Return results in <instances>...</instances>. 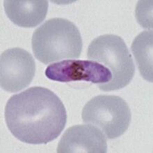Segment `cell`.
I'll return each mask as SVG.
<instances>
[{
	"label": "cell",
	"instance_id": "1",
	"mask_svg": "<svg viewBox=\"0 0 153 153\" xmlns=\"http://www.w3.org/2000/svg\"><path fill=\"white\" fill-rule=\"evenodd\" d=\"M10 133L29 144H47L60 136L67 122L66 110L52 91L34 86L14 95L5 107Z\"/></svg>",
	"mask_w": 153,
	"mask_h": 153
},
{
	"label": "cell",
	"instance_id": "6",
	"mask_svg": "<svg viewBox=\"0 0 153 153\" xmlns=\"http://www.w3.org/2000/svg\"><path fill=\"white\" fill-rule=\"evenodd\" d=\"M45 75L51 80L63 83L84 81L98 85L112 79L109 68L93 61L67 60L52 63L46 68Z\"/></svg>",
	"mask_w": 153,
	"mask_h": 153
},
{
	"label": "cell",
	"instance_id": "7",
	"mask_svg": "<svg viewBox=\"0 0 153 153\" xmlns=\"http://www.w3.org/2000/svg\"><path fill=\"white\" fill-rule=\"evenodd\" d=\"M106 137L97 127L91 124L76 125L69 127L57 146L59 153H106Z\"/></svg>",
	"mask_w": 153,
	"mask_h": 153
},
{
	"label": "cell",
	"instance_id": "9",
	"mask_svg": "<svg viewBox=\"0 0 153 153\" xmlns=\"http://www.w3.org/2000/svg\"><path fill=\"white\" fill-rule=\"evenodd\" d=\"M140 74L144 79L152 82V31H142L131 47Z\"/></svg>",
	"mask_w": 153,
	"mask_h": 153
},
{
	"label": "cell",
	"instance_id": "2",
	"mask_svg": "<svg viewBox=\"0 0 153 153\" xmlns=\"http://www.w3.org/2000/svg\"><path fill=\"white\" fill-rule=\"evenodd\" d=\"M33 52L40 62L48 65L64 59H77L82 38L76 25L67 19L47 20L36 29L31 39Z\"/></svg>",
	"mask_w": 153,
	"mask_h": 153
},
{
	"label": "cell",
	"instance_id": "3",
	"mask_svg": "<svg viewBox=\"0 0 153 153\" xmlns=\"http://www.w3.org/2000/svg\"><path fill=\"white\" fill-rule=\"evenodd\" d=\"M87 57L107 65L111 72V82L97 85L102 91L125 88L134 76V63L129 49L123 38L117 35L105 34L95 38L89 45Z\"/></svg>",
	"mask_w": 153,
	"mask_h": 153
},
{
	"label": "cell",
	"instance_id": "8",
	"mask_svg": "<svg viewBox=\"0 0 153 153\" xmlns=\"http://www.w3.org/2000/svg\"><path fill=\"white\" fill-rule=\"evenodd\" d=\"M6 14L15 25L23 28L38 26L46 18L48 1L8 0L4 1Z\"/></svg>",
	"mask_w": 153,
	"mask_h": 153
},
{
	"label": "cell",
	"instance_id": "5",
	"mask_svg": "<svg viewBox=\"0 0 153 153\" xmlns=\"http://www.w3.org/2000/svg\"><path fill=\"white\" fill-rule=\"evenodd\" d=\"M36 63L30 53L24 49H8L0 57V84L3 90L17 93L32 82Z\"/></svg>",
	"mask_w": 153,
	"mask_h": 153
},
{
	"label": "cell",
	"instance_id": "4",
	"mask_svg": "<svg viewBox=\"0 0 153 153\" xmlns=\"http://www.w3.org/2000/svg\"><path fill=\"white\" fill-rule=\"evenodd\" d=\"M84 123L94 125L106 138L114 139L122 136L130 125L131 110L122 97L100 95L89 100L82 110Z\"/></svg>",
	"mask_w": 153,
	"mask_h": 153
}]
</instances>
